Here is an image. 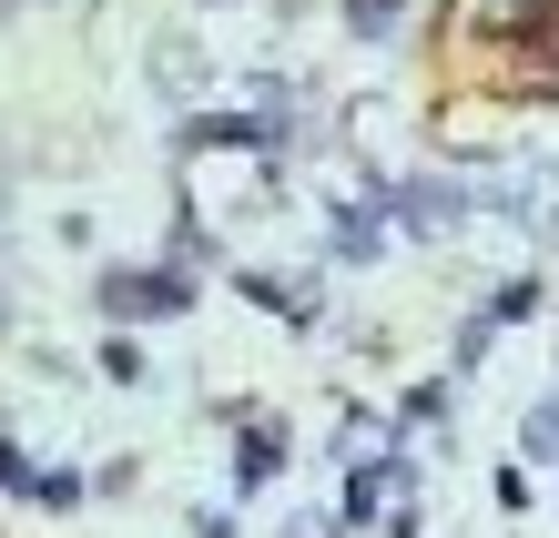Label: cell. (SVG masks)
Returning <instances> with one entry per match:
<instances>
[{
	"mask_svg": "<svg viewBox=\"0 0 559 538\" xmlns=\"http://www.w3.org/2000/svg\"><path fill=\"white\" fill-rule=\"evenodd\" d=\"M103 306L112 315H183V275H112Z\"/></svg>",
	"mask_w": 559,
	"mask_h": 538,
	"instance_id": "6da1fadb",
	"label": "cell"
}]
</instances>
